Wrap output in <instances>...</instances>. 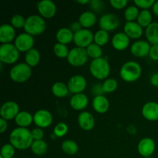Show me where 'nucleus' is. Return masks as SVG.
I'll list each match as a JSON object with an SVG mask.
<instances>
[{
	"mask_svg": "<svg viewBox=\"0 0 158 158\" xmlns=\"http://www.w3.org/2000/svg\"><path fill=\"white\" fill-rule=\"evenodd\" d=\"M9 143L19 151L29 149L33 143L32 133L28 128H15L9 134Z\"/></svg>",
	"mask_w": 158,
	"mask_h": 158,
	"instance_id": "1",
	"label": "nucleus"
},
{
	"mask_svg": "<svg viewBox=\"0 0 158 158\" xmlns=\"http://www.w3.org/2000/svg\"><path fill=\"white\" fill-rule=\"evenodd\" d=\"M141 74V66L134 60L124 63L120 69V78L127 83H134L140 79Z\"/></svg>",
	"mask_w": 158,
	"mask_h": 158,
	"instance_id": "2",
	"label": "nucleus"
},
{
	"mask_svg": "<svg viewBox=\"0 0 158 158\" xmlns=\"http://www.w3.org/2000/svg\"><path fill=\"white\" fill-rule=\"evenodd\" d=\"M89 72L97 80H106L110 73V66L106 59L101 58L93 60L89 64Z\"/></svg>",
	"mask_w": 158,
	"mask_h": 158,
	"instance_id": "3",
	"label": "nucleus"
},
{
	"mask_svg": "<svg viewBox=\"0 0 158 158\" xmlns=\"http://www.w3.org/2000/svg\"><path fill=\"white\" fill-rule=\"evenodd\" d=\"M26 19V24L24 26L25 32H27L34 36L41 35L45 32L46 23L41 15H31Z\"/></svg>",
	"mask_w": 158,
	"mask_h": 158,
	"instance_id": "4",
	"label": "nucleus"
},
{
	"mask_svg": "<svg viewBox=\"0 0 158 158\" xmlns=\"http://www.w3.org/2000/svg\"><path fill=\"white\" fill-rule=\"evenodd\" d=\"M32 76V68L26 63H19L11 68L9 77L13 82L23 83L29 80Z\"/></svg>",
	"mask_w": 158,
	"mask_h": 158,
	"instance_id": "5",
	"label": "nucleus"
},
{
	"mask_svg": "<svg viewBox=\"0 0 158 158\" xmlns=\"http://www.w3.org/2000/svg\"><path fill=\"white\" fill-rule=\"evenodd\" d=\"M19 51L12 43L2 44L0 46V61L7 65L15 64L19 59Z\"/></svg>",
	"mask_w": 158,
	"mask_h": 158,
	"instance_id": "6",
	"label": "nucleus"
},
{
	"mask_svg": "<svg viewBox=\"0 0 158 158\" xmlns=\"http://www.w3.org/2000/svg\"><path fill=\"white\" fill-rule=\"evenodd\" d=\"M88 58L89 56H88L86 49L76 46L69 50V55H68L66 60L71 66H75V67H80V66H83V65L86 64Z\"/></svg>",
	"mask_w": 158,
	"mask_h": 158,
	"instance_id": "7",
	"label": "nucleus"
},
{
	"mask_svg": "<svg viewBox=\"0 0 158 158\" xmlns=\"http://www.w3.org/2000/svg\"><path fill=\"white\" fill-rule=\"evenodd\" d=\"M94 34L92 31L87 29H82L74 33L73 43L77 47L86 49L90 44L94 43Z\"/></svg>",
	"mask_w": 158,
	"mask_h": 158,
	"instance_id": "8",
	"label": "nucleus"
},
{
	"mask_svg": "<svg viewBox=\"0 0 158 158\" xmlns=\"http://www.w3.org/2000/svg\"><path fill=\"white\" fill-rule=\"evenodd\" d=\"M34 43V37L27 32L19 34L14 40V45L20 52H27L33 48Z\"/></svg>",
	"mask_w": 158,
	"mask_h": 158,
	"instance_id": "9",
	"label": "nucleus"
},
{
	"mask_svg": "<svg viewBox=\"0 0 158 158\" xmlns=\"http://www.w3.org/2000/svg\"><path fill=\"white\" fill-rule=\"evenodd\" d=\"M52 121H53V117L52 114L47 110H39L33 114V123L37 127L42 129L47 128L51 126Z\"/></svg>",
	"mask_w": 158,
	"mask_h": 158,
	"instance_id": "10",
	"label": "nucleus"
},
{
	"mask_svg": "<svg viewBox=\"0 0 158 158\" xmlns=\"http://www.w3.org/2000/svg\"><path fill=\"white\" fill-rule=\"evenodd\" d=\"M99 26L100 29L106 31V32H111L120 26V20L119 18L114 14L106 13L102 15L99 19Z\"/></svg>",
	"mask_w": 158,
	"mask_h": 158,
	"instance_id": "11",
	"label": "nucleus"
},
{
	"mask_svg": "<svg viewBox=\"0 0 158 158\" xmlns=\"http://www.w3.org/2000/svg\"><path fill=\"white\" fill-rule=\"evenodd\" d=\"M19 112V106L15 101L6 102L2 105L1 109H0L1 118L7 120V121L15 120Z\"/></svg>",
	"mask_w": 158,
	"mask_h": 158,
	"instance_id": "12",
	"label": "nucleus"
},
{
	"mask_svg": "<svg viewBox=\"0 0 158 158\" xmlns=\"http://www.w3.org/2000/svg\"><path fill=\"white\" fill-rule=\"evenodd\" d=\"M69 93L74 94H82L86 89L87 82L86 78L81 75H74L69 78L67 83Z\"/></svg>",
	"mask_w": 158,
	"mask_h": 158,
	"instance_id": "13",
	"label": "nucleus"
},
{
	"mask_svg": "<svg viewBox=\"0 0 158 158\" xmlns=\"http://www.w3.org/2000/svg\"><path fill=\"white\" fill-rule=\"evenodd\" d=\"M37 9L43 19H51L56 14V6L51 0H42L37 3Z\"/></svg>",
	"mask_w": 158,
	"mask_h": 158,
	"instance_id": "14",
	"label": "nucleus"
},
{
	"mask_svg": "<svg viewBox=\"0 0 158 158\" xmlns=\"http://www.w3.org/2000/svg\"><path fill=\"white\" fill-rule=\"evenodd\" d=\"M156 149V143L152 138L144 137L139 141L137 145V151L140 155L144 157H149L154 153Z\"/></svg>",
	"mask_w": 158,
	"mask_h": 158,
	"instance_id": "15",
	"label": "nucleus"
},
{
	"mask_svg": "<svg viewBox=\"0 0 158 158\" xmlns=\"http://www.w3.org/2000/svg\"><path fill=\"white\" fill-rule=\"evenodd\" d=\"M151 45L146 40H137L131 46V52L137 58H142L149 55Z\"/></svg>",
	"mask_w": 158,
	"mask_h": 158,
	"instance_id": "16",
	"label": "nucleus"
},
{
	"mask_svg": "<svg viewBox=\"0 0 158 158\" xmlns=\"http://www.w3.org/2000/svg\"><path fill=\"white\" fill-rule=\"evenodd\" d=\"M77 122L82 130L90 131L95 127V118L91 113L88 111H82L79 114Z\"/></svg>",
	"mask_w": 158,
	"mask_h": 158,
	"instance_id": "17",
	"label": "nucleus"
},
{
	"mask_svg": "<svg viewBox=\"0 0 158 158\" xmlns=\"http://www.w3.org/2000/svg\"><path fill=\"white\" fill-rule=\"evenodd\" d=\"M141 114L144 119L149 121L158 120V103L149 101L144 103L141 110Z\"/></svg>",
	"mask_w": 158,
	"mask_h": 158,
	"instance_id": "18",
	"label": "nucleus"
},
{
	"mask_svg": "<svg viewBox=\"0 0 158 158\" xmlns=\"http://www.w3.org/2000/svg\"><path fill=\"white\" fill-rule=\"evenodd\" d=\"M123 32L133 40H138L143 35V28L137 22H127L123 26Z\"/></svg>",
	"mask_w": 158,
	"mask_h": 158,
	"instance_id": "19",
	"label": "nucleus"
},
{
	"mask_svg": "<svg viewBox=\"0 0 158 158\" xmlns=\"http://www.w3.org/2000/svg\"><path fill=\"white\" fill-rule=\"evenodd\" d=\"M131 39L123 32H119L113 36L111 43L116 50L123 51L127 49L130 46Z\"/></svg>",
	"mask_w": 158,
	"mask_h": 158,
	"instance_id": "20",
	"label": "nucleus"
},
{
	"mask_svg": "<svg viewBox=\"0 0 158 158\" xmlns=\"http://www.w3.org/2000/svg\"><path fill=\"white\" fill-rule=\"evenodd\" d=\"M89 103V99L85 94H77L73 95L69 100V105L73 110L77 111L83 110Z\"/></svg>",
	"mask_w": 158,
	"mask_h": 158,
	"instance_id": "21",
	"label": "nucleus"
},
{
	"mask_svg": "<svg viewBox=\"0 0 158 158\" xmlns=\"http://www.w3.org/2000/svg\"><path fill=\"white\" fill-rule=\"evenodd\" d=\"M15 38V28L10 24H2L0 26V42L2 44L11 43Z\"/></svg>",
	"mask_w": 158,
	"mask_h": 158,
	"instance_id": "22",
	"label": "nucleus"
},
{
	"mask_svg": "<svg viewBox=\"0 0 158 158\" xmlns=\"http://www.w3.org/2000/svg\"><path fill=\"white\" fill-rule=\"evenodd\" d=\"M92 106L94 110L100 114H106L110 108V102L104 95L94 97L92 102Z\"/></svg>",
	"mask_w": 158,
	"mask_h": 158,
	"instance_id": "23",
	"label": "nucleus"
},
{
	"mask_svg": "<svg viewBox=\"0 0 158 158\" xmlns=\"http://www.w3.org/2000/svg\"><path fill=\"white\" fill-rule=\"evenodd\" d=\"M78 21L83 29H89L97 23V17L93 11H86L80 14Z\"/></svg>",
	"mask_w": 158,
	"mask_h": 158,
	"instance_id": "24",
	"label": "nucleus"
},
{
	"mask_svg": "<svg viewBox=\"0 0 158 158\" xmlns=\"http://www.w3.org/2000/svg\"><path fill=\"white\" fill-rule=\"evenodd\" d=\"M74 33L69 29V28L63 27L59 29L56 34L57 43H62L64 45H68L73 42Z\"/></svg>",
	"mask_w": 158,
	"mask_h": 158,
	"instance_id": "25",
	"label": "nucleus"
},
{
	"mask_svg": "<svg viewBox=\"0 0 158 158\" xmlns=\"http://www.w3.org/2000/svg\"><path fill=\"white\" fill-rule=\"evenodd\" d=\"M15 122L18 127L27 128L33 122V115L28 111H20L15 118Z\"/></svg>",
	"mask_w": 158,
	"mask_h": 158,
	"instance_id": "26",
	"label": "nucleus"
},
{
	"mask_svg": "<svg viewBox=\"0 0 158 158\" xmlns=\"http://www.w3.org/2000/svg\"><path fill=\"white\" fill-rule=\"evenodd\" d=\"M145 36L151 45H158V23L153 22L145 29Z\"/></svg>",
	"mask_w": 158,
	"mask_h": 158,
	"instance_id": "27",
	"label": "nucleus"
},
{
	"mask_svg": "<svg viewBox=\"0 0 158 158\" xmlns=\"http://www.w3.org/2000/svg\"><path fill=\"white\" fill-rule=\"evenodd\" d=\"M25 61L27 65L31 68L36 66L40 62V53L39 50L35 48H32L25 55Z\"/></svg>",
	"mask_w": 158,
	"mask_h": 158,
	"instance_id": "28",
	"label": "nucleus"
},
{
	"mask_svg": "<svg viewBox=\"0 0 158 158\" xmlns=\"http://www.w3.org/2000/svg\"><path fill=\"white\" fill-rule=\"evenodd\" d=\"M51 90H52L53 96H55L56 97H58V98L66 97L69 93L67 84L62 83V82H56V83H53Z\"/></svg>",
	"mask_w": 158,
	"mask_h": 158,
	"instance_id": "29",
	"label": "nucleus"
},
{
	"mask_svg": "<svg viewBox=\"0 0 158 158\" xmlns=\"http://www.w3.org/2000/svg\"><path fill=\"white\" fill-rule=\"evenodd\" d=\"M31 150L36 156H43L46 154L48 151V144L45 140H33Z\"/></svg>",
	"mask_w": 158,
	"mask_h": 158,
	"instance_id": "30",
	"label": "nucleus"
},
{
	"mask_svg": "<svg viewBox=\"0 0 158 158\" xmlns=\"http://www.w3.org/2000/svg\"><path fill=\"white\" fill-rule=\"evenodd\" d=\"M153 16L151 12L149 10H141L139 13L138 17H137V23L141 26L142 28H145L150 26L152 22Z\"/></svg>",
	"mask_w": 158,
	"mask_h": 158,
	"instance_id": "31",
	"label": "nucleus"
},
{
	"mask_svg": "<svg viewBox=\"0 0 158 158\" xmlns=\"http://www.w3.org/2000/svg\"><path fill=\"white\" fill-rule=\"evenodd\" d=\"M62 151L68 155H75L79 151V146L76 141L73 140H66L61 144Z\"/></svg>",
	"mask_w": 158,
	"mask_h": 158,
	"instance_id": "32",
	"label": "nucleus"
},
{
	"mask_svg": "<svg viewBox=\"0 0 158 158\" xmlns=\"http://www.w3.org/2000/svg\"><path fill=\"white\" fill-rule=\"evenodd\" d=\"M110 40V35L109 32L103 30V29H100V30L97 31L94 33V43L97 44L100 46H103L106 45L109 42Z\"/></svg>",
	"mask_w": 158,
	"mask_h": 158,
	"instance_id": "33",
	"label": "nucleus"
},
{
	"mask_svg": "<svg viewBox=\"0 0 158 158\" xmlns=\"http://www.w3.org/2000/svg\"><path fill=\"white\" fill-rule=\"evenodd\" d=\"M52 50H53V52L56 55V56L60 59H66L69 52V49L68 48L67 45H64L59 43L54 44Z\"/></svg>",
	"mask_w": 158,
	"mask_h": 158,
	"instance_id": "34",
	"label": "nucleus"
},
{
	"mask_svg": "<svg viewBox=\"0 0 158 158\" xmlns=\"http://www.w3.org/2000/svg\"><path fill=\"white\" fill-rule=\"evenodd\" d=\"M86 49L88 56L89 58H92L93 60L101 58L102 56H103V50H102L101 46H98V45L94 43L89 45Z\"/></svg>",
	"mask_w": 158,
	"mask_h": 158,
	"instance_id": "35",
	"label": "nucleus"
},
{
	"mask_svg": "<svg viewBox=\"0 0 158 158\" xmlns=\"http://www.w3.org/2000/svg\"><path fill=\"white\" fill-rule=\"evenodd\" d=\"M102 87L104 94H110L117 89L118 82L114 78H107L102 83Z\"/></svg>",
	"mask_w": 158,
	"mask_h": 158,
	"instance_id": "36",
	"label": "nucleus"
},
{
	"mask_svg": "<svg viewBox=\"0 0 158 158\" xmlns=\"http://www.w3.org/2000/svg\"><path fill=\"white\" fill-rule=\"evenodd\" d=\"M140 11L136 6H130L124 11V17L127 22H135L137 19Z\"/></svg>",
	"mask_w": 158,
	"mask_h": 158,
	"instance_id": "37",
	"label": "nucleus"
},
{
	"mask_svg": "<svg viewBox=\"0 0 158 158\" xmlns=\"http://www.w3.org/2000/svg\"><path fill=\"white\" fill-rule=\"evenodd\" d=\"M69 131V127L64 122H60L55 126L53 129V135L55 137H63L66 135Z\"/></svg>",
	"mask_w": 158,
	"mask_h": 158,
	"instance_id": "38",
	"label": "nucleus"
},
{
	"mask_svg": "<svg viewBox=\"0 0 158 158\" xmlns=\"http://www.w3.org/2000/svg\"><path fill=\"white\" fill-rule=\"evenodd\" d=\"M26 19H25V17L22 15L16 14V15H12L11 18L10 25L15 29H22V28L24 29Z\"/></svg>",
	"mask_w": 158,
	"mask_h": 158,
	"instance_id": "39",
	"label": "nucleus"
},
{
	"mask_svg": "<svg viewBox=\"0 0 158 158\" xmlns=\"http://www.w3.org/2000/svg\"><path fill=\"white\" fill-rule=\"evenodd\" d=\"M15 148L10 143H6L2 147L0 155L3 158H12L15 155Z\"/></svg>",
	"mask_w": 158,
	"mask_h": 158,
	"instance_id": "40",
	"label": "nucleus"
},
{
	"mask_svg": "<svg viewBox=\"0 0 158 158\" xmlns=\"http://www.w3.org/2000/svg\"><path fill=\"white\" fill-rule=\"evenodd\" d=\"M155 1L154 0H134V3L137 8L142 9V10H148L152 8Z\"/></svg>",
	"mask_w": 158,
	"mask_h": 158,
	"instance_id": "41",
	"label": "nucleus"
},
{
	"mask_svg": "<svg viewBox=\"0 0 158 158\" xmlns=\"http://www.w3.org/2000/svg\"><path fill=\"white\" fill-rule=\"evenodd\" d=\"M89 4L94 12H101L104 8V2L101 0H92L89 2Z\"/></svg>",
	"mask_w": 158,
	"mask_h": 158,
	"instance_id": "42",
	"label": "nucleus"
},
{
	"mask_svg": "<svg viewBox=\"0 0 158 158\" xmlns=\"http://www.w3.org/2000/svg\"><path fill=\"white\" fill-rule=\"evenodd\" d=\"M110 4L114 9L120 10V9H124L127 6L128 1L127 0H110Z\"/></svg>",
	"mask_w": 158,
	"mask_h": 158,
	"instance_id": "43",
	"label": "nucleus"
},
{
	"mask_svg": "<svg viewBox=\"0 0 158 158\" xmlns=\"http://www.w3.org/2000/svg\"><path fill=\"white\" fill-rule=\"evenodd\" d=\"M31 133H32L33 140H41L44 137V131H43V129H42V128H34V129L32 130Z\"/></svg>",
	"mask_w": 158,
	"mask_h": 158,
	"instance_id": "44",
	"label": "nucleus"
},
{
	"mask_svg": "<svg viewBox=\"0 0 158 158\" xmlns=\"http://www.w3.org/2000/svg\"><path fill=\"white\" fill-rule=\"evenodd\" d=\"M149 56L151 57V60L158 61V45H151Z\"/></svg>",
	"mask_w": 158,
	"mask_h": 158,
	"instance_id": "45",
	"label": "nucleus"
},
{
	"mask_svg": "<svg viewBox=\"0 0 158 158\" xmlns=\"http://www.w3.org/2000/svg\"><path fill=\"white\" fill-rule=\"evenodd\" d=\"M92 94H94L95 97L97 96H100V95H103L104 94V92L103 90V87H102V84H95L94 86L92 87Z\"/></svg>",
	"mask_w": 158,
	"mask_h": 158,
	"instance_id": "46",
	"label": "nucleus"
},
{
	"mask_svg": "<svg viewBox=\"0 0 158 158\" xmlns=\"http://www.w3.org/2000/svg\"><path fill=\"white\" fill-rule=\"evenodd\" d=\"M69 29H70L71 31H72L73 33H76L77 32H78V31L81 30L82 29H83V27H82L81 24H80V23H79V21H77V22H73V23H72L70 24V26H69Z\"/></svg>",
	"mask_w": 158,
	"mask_h": 158,
	"instance_id": "47",
	"label": "nucleus"
},
{
	"mask_svg": "<svg viewBox=\"0 0 158 158\" xmlns=\"http://www.w3.org/2000/svg\"><path fill=\"white\" fill-rule=\"evenodd\" d=\"M7 128H8L7 120H4V119L2 118L0 119V133H1V134H3L4 132H6Z\"/></svg>",
	"mask_w": 158,
	"mask_h": 158,
	"instance_id": "48",
	"label": "nucleus"
},
{
	"mask_svg": "<svg viewBox=\"0 0 158 158\" xmlns=\"http://www.w3.org/2000/svg\"><path fill=\"white\" fill-rule=\"evenodd\" d=\"M150 81L152 86H158V73H155L153 74L151 77L150 79Z\"/></svg>",
	"mask_w": 158,
	"mask_h": 158,
	"instance_id": "49",
	"label": "nucleus"
},
{
	"mask_svg": "<svg viewBox=\"0 0 158 158\" xmlns=\"http://www.w3.org/2000/svg\"><path fill=\"white\" fill-rule=\"evenodd\" d=\"M152 11L154 15L158 16V1H155V2H154V6L152 7Z\"/></svg>",
	"mask_w": 158,
	"mask_h": 158,
	"instance_id": "50",
	"label": "nucleus"
},
{
	"mask_svg": "<svg viewBox=\"0 0 158 158\" xmlns=\"http://www.w3.org/2000/svg\"><path fill=\"white\" fill-rule=\"evenodd\" d=\"M89 2L90 1H89V0H78L77 2L80 3V4L83 5V4H88V3H89Z\"/></svg>",
	"mask_w": 158,
	"mask_h": 158,
	"instance_id": "51",
	"label": "nucleus"
},
{
	"mask_svg": "<svg viewBox=\"0 0 158 158\" xmlns=\"http://www.w3.org/2000/svg\"><path fill=\"white\" fill-rule=\"evenodd\" d=\"M0 158H3V157H2V156H1V155H0Z\"/></svg>",
	"mask_w": 158,
	"mask_h": 158,
	"instance_id": "52",
	"label": "nucleus"
}]
</instances>
